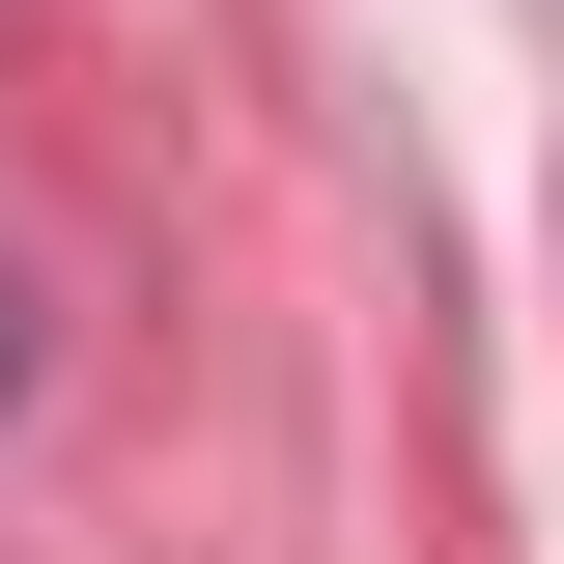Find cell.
I'll list each match as a JSON object with an SVG mask.
<instances>
[{
	"mask_svg": "<svg viewBox=\"0 0 564 564\" xmlns=\"http://www.w3.org/2000/svg\"><path fill=\"white\" fill-rule=\"evenodd\" d=\"M0 367H29V311H0Z\"/></svg>",
	"mask_w": 564,
	"mask_h": 564,
	"instance_id": "obj_1",
	"label": "cell"
}]
</instances>
